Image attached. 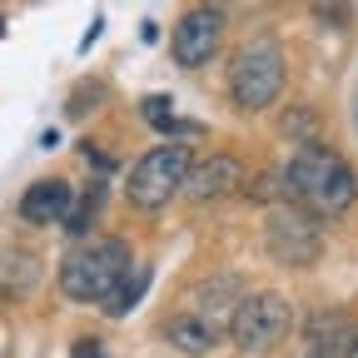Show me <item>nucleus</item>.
Here are the masks:
<instances>
[{
  "label": "nucleus",
  "mask_w": 358,
  "mask_h": 358,
  "mask_svg": "<svg viewBox=\"0 0 358 358\" xmlns=\"http://www.w3.org/2000/svg\"><path fill=\"white\" fill-rule=\"evenodd\" d=\"M279 189H284V199L294 209H303L313 219H334V214H343L353 204L358 179H353L343 155H334L324 145H308L279 169Z\"/></svg>",
  "instance_id": "f257e3e1"
},
{
  "label": "nucleus",
  "mask_w": 358,
  "mask_h": 358,
  "mask_svg": "<svg viewBox=\"0 0 358 358\" xmlns=\"http://www.w3.org/2000/svg\"><path fill=\"white\" fill-rule=\"evenodd\" d=\"M129 279V244L124 239H95L80 244L65 268H60V289L75 303H110L115 289Z\"/></svg>",
  "instance_id": "f03ea898"
},
{
  "label": "nucleus",
  "mask_w": 358,
  "mask_h": 358,
  "mask_svg": "<svg viewBox=\"0 0 358 358\" xmlns=\"http://www.w3.org/2000/svg\"><path fill=\"white\" fill-rule=\"evenodd\" d=\"M284 90V55L274 40H254L229 65V95L239 110H268Z\"/></svg>",
  "instance_id": "7ed1b4c3"
},
{
  "label": "nucleus",
  "mask_w": 358,
  "mask_h": 358,
  "mask_svg": "<svg viewBox=\"0 0 358 358\" xmlns=\"http://www.w3.org/2000/svg\"><path fill=\"white\" fill-rule=\"evenodd\" d=\"M194 159L185 145H159L150 150L145 159H134L129 169V204H140V209H159L174 199V189H185V179H189Z\"/></svg>",
  "instance_id": "20e7f679"
},
{
  "label": "nucleus",
  "mask_w": 358,
  "mask_h": 358,
  "mask_svg": "<svg viewBox=\"0 0 358 358\" xmlns=\"http://www.w3.org/2000/svg\"><path fill=\"white\" fill-rule=\"evenodd\" d=\"M294 324V313L279 294H244L239 308L229 313V334L244 353H268V348H279L284 334Z\"/></svg>",
  "instance_id": "39448f33"
},
{
  "label": "nucleus",
  "mask_w": 358,
  "mask_h": 358,
  "mask_svg": "<svg viewBox=\"0 0 358 358\" xmlns=\"http://www.w3.org/2000/svg\"><path fill=\"white\" fill-rule=\"evenodd\" d=\"M324 249V234H319V219L294 209V204H279L268 214V254L279 264H313Z\"/></svg>",
  "instance_id": "423d86ee"
},
{
  "label": "nucleus",
  "mask_w": 358,
  "mask_h": 358,
  "mask_svg": "<svg viewBox=\"0 0 358 358\" xmlns=\"http://www.w3.org/2000/svg\"><path fill=\"white\" fill-rule=\"evenodd\" d=\"M219 35H224V15H219V10H209V6L189 10L185 20L174 25V60H179V65H189V70L204 65V60L214 55Z\"/></svg>",
  "instance_id": "0eeeda50"
},
{
  "label": "nucleus",
  "mask_w": 358,
  "mask_h": 358,
  "mask_svg": "<svg viewBox=\"0 0 358 358\" xmlns=\"http://www.w3.org/2000/svg\"><path fill=\"white\" fill-rule=\"evenodd\" d=\"M303 338L313 343V358H348L353 343H358V324L348 319L343 308H324V313H313V319L303 324Z\"/></svg>",
  "instance_id": "6e6552de"
},
{
  "label": "nucleus",
  "mask_w": 358,
  "mask_h": 358,
  "mask_svg": "<svg viewBox=\"0 0 358 358\" xmlns=\"http://www.w3.org/2000/svg\"><path fill=\"white\" fill-rule=\"evenodd\" d=\"M20 214L30 224H50V219L70 214V185L65 179H40V185H30L25 199H20Z\"/></svg>",
  "instance_id": "1a4fd4ad"
},
{
  "label": "nucleus",
  "mask_w": 358,
  "mask_h": 358,
  "mask_svg": "<svg viewBox=\"0 0 358 358\" xmlns=\"http://www.w3.org/2000/svg\"><path fill=\"white\" fill-rule=\"evenodd\" d=\"M40 284V264L30 249H0V294L15 299V294H30Z\"/></svg>",
  "instance_id": "9d476101"
},
{
  "label": "nucleus",
  "mask_w": 358,
  "mask_h": 358,
  "mask_svg": "<svg viewBox=\"0 0 358 358\" xmlns=\"http://www.w3.org/2000/svg\"><path fill=\"white\" fill-rule=\"evenodd\" d=\"M185 185H189L199 199H209V194H229V189H239V159L219 155V159H209V164L189 169V179H185Z\"/></svg>",
  "instance_id": "9b49d317"
},
{
  "label": "nucleus",
  "mask_w": 358,
  "mask_h": 358,
  "mask_svg": "<svg viewBox=\"0 0 358 358\" xmlns=\"http://www.w3.org/2000/svg\"><path fill=\"white\" fill-rule=\"evenodd\" d=\"M169 338H174L179 348H189V353H204V348H214V334H209L199 319H169Z\"/></svg>",
  "instance_id": "f8f14e48"
},
{
  "label": "nucleus",
  "mask_w": 358,
  "mask_h": 358,
  "mask_svg": "<svg viewBox=\"0 0 358 358\" xmlns=\"http://www.w3.org/2000/svg\"><path fill=\"white\" fill-rule=\"evenodd\" d=\"M284 134H289V140H303V150H308L313 134H319V115H313V110H289L284 115Z\"/></svg>",
  "instance_id": "ddd939ff"
},
{
  "label": "nucleus",
  "mask_w": 358,
  "mask_h": 358,
  "mask_svg": "<svg viewBox=\"0 0 358 358\" xmlns=\"http://www.w3.org/2000/svg\"><path fill=\"white\" fill-rule=\"evenodd\" d=\"M145 284H150V274H129L120 289H115V299L105 303L110 313H129V303H140V294H145Z\"/></svg>",
  "instance_id": "4468645a"
},
{
  "label": "nucleus",
  "mask_w": 358,
  "mask_h": 358,
  "mask_svg": "<svg viewBox=\"0 0 358 358\" xmlns=\"http://www.w3.org/2000/svg\"><path fill=\"white\" fill-rule=\"evenodd\" d=\"M145 120H150L155 129H164V124L174 120V105H169V95H150V100H145Z\"/></svg>",
  "instance_id": "2eb2a0df"
},
{
  "label": "nucleus",
  "mask_w": 358,
  "mask_h": 358,
  "mask_svg": "<svg viewBox=\"0 0 358 358\" xmlns=\"http://www.w3.org/2000/svg\"><path fill=\"white\" fill-rule=\"evenodd\" d=\"M70 358H105V348H100L95 338H85V343H75V348H70Z\"/></svg>",
  "instance_id": "dca6fc26"
},
{
  "label": "nucleus",
  "mask_w": 358,
  "mask_h": 358,
  "mask_svg": "<svg viewBox=\"0 0 358 358\" xmlns=\"http://www.w3.org/2000/svg\"><path fill=\"white\" fill-rule=\"evenodd\" d=\"M348 358H358V343H353V353H348Z\"/></svg>",
  "instance_id": "f3484780"
},
{
  "label": "nucleus",
  "mask_w": 358,
  "mask_h": 358,
  "mask_svg": "<svg viewBox=\"0 0 358 358\" xmlns=\"http://www.w3.org/2000/svg\"><path fill=\"white\" fill-rule=\"evenodd\" d=\"M0 35H6V25H0Z\"/></svg>",
  "instance_id": "a211bd4d"
},
{
  "label": "nucleus",
  "mask_w": 358,
  "mask_h": 358,
  "mask_svg": "<svg viewBox=\"0 0 358 358\" xmlns=\"http://www.w3.org/2000/svg\"><path fill=\"white\" fill-rule=\"evenodd\" d=\"M308 358H313V353H308Z\"/></svg>",
  "instance_id": "6ab92c4d"
}]
</instances>
